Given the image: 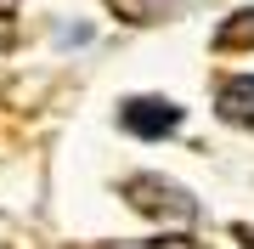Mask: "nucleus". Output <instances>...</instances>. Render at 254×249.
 <instances>
[{
  "label": "nucleus",
  "instance_id": "obj_1",
  "mask_svg": "<svg viewBox=\"0 0 254 249\" xmlns=\"http://www.w3.org/2000/svg\"><path fill=\"white\" fill-rule=\"evenodd\" d=\"M119 193L136 204L141 215H153V221H181V227H192V215H198V198H192L187 187L164 181V175H130Z\"/></svg>",
  "mask_w": 254,
  "mask_h": 249
},
{
  "label": "nucleus",
  "instance_id": "obj_2",
  "mask_svg": "<svg viewBox=\"0 0 254 249\" xmlns=\"http://www.w3.org/2000/svg\"><path fill=\"white\" fill-rule=\"evenodd\" d=\"M119 125H125L130 136H141V142H164L181 125V108H175L170 96H130L125 108H119Z\"/></svg>",
  "mask_w": 254,
  "mask_h": 249
},
{
  "label": "nucleus",
  "instance_id": "obj_3",
  "mask_svg": "<svg viewBox=\"0 0 254 249\" xmlns=\"http://www.w3.org/2000/svg\"><path fill=\"white\" fill-rule=\"evenodd\" d=\"M215 113H220V119H232V125H243V130H254V74L220 80V91H215Z\"/></svg>",
  "mask_w": 254,
  "mask_h": 249
},
{
  "label": "nucleus",
  "instance_id": "obj_4",
  "mask_svg": "<svg viewBox=\"0 0 254 249\" xmlns=\"http://www.w3.org/2000/svg\"><path fill=\"white\" fill-rule=\"evenodd\" d=\"M102 6H108L119 23H158L164 11H170L164 0H102Z\"/></svg>",
  "mask_w": 254,
  "mask_h": 249
},
{
  "label": "nucleus",
  "instance_id": "obj_5",
  "mask_svg": "<svg viewBox=\"0 0 254 249\" xmlns=\"http://www.w3.org/2000/svg\"><path fill=\"white\" fill-rule=\"evenodd\" d=\"M17 17V0H0V23H11Z\"/></svg>",
  "mask_w": 254,
  "mask_h": 249
}]
</instances>
